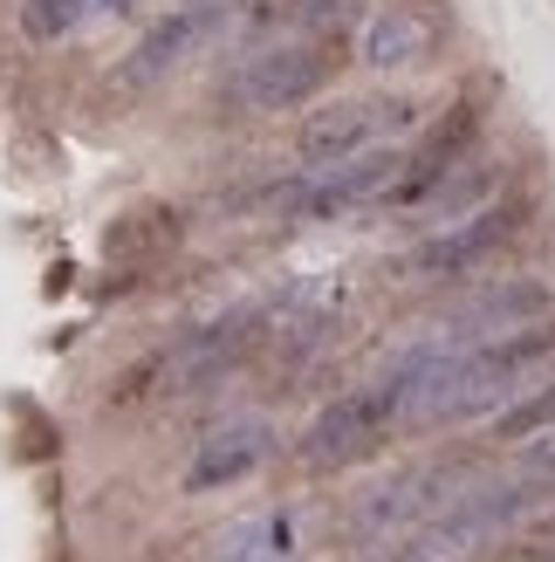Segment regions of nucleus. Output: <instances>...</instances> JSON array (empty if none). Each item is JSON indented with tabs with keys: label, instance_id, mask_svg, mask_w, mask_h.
Wrapping results in <instances>:
<instances>
[{
	"label": "nucleus",
	"instance_id": "obj_1",
	"mask_svg": "<svg viewBox=\"0 0 555 562\" xmlns=\"http://www.w3.org/2000/svg\"><path fill=\"white\" fill-rule=\"evenodd\" d=\"M329 76H337V42H254L240 63H227L213 110L227 124L288 117V110H309L322 97Z\"/></svg>",
	"mask_w": 555,
	"mask_h": 562
},
{
	"label": "nucleus",
	"instance_id": "obj_2",
	"mask_svg": "<svg viewBox=\"0 0 555 562\" xmlns=\"http://www.w3.org/2000/svg\"><path fill=\"white\" fill-rule=\"evenodd\" d=\"M555 371V316L514 329V336H494V344H474L460 357V371L439 398L432 426H474V418H501L514 398H529L535 378Z\"/></svg>",
	"mask_w": 555,
	"mask_h": 562
},
{
	"label": "nucleus",
	"instance_id": "obj_3",
	"mask_svg": "<svg viewBox=\"0 0 555 562\" xmlns=\"http://www.w3.org/2000/svg\"><path fill=\"white\" fill-rule=\"evenodd\" d=\"M474 481H480V467L460 460V453H446V460H411V467L384 473L377 487L356 494L350 528H356V536H371V542H384V536H411V528L432 521L446 501H460Z\"/></svg>",
	"mask_w": 555,
	"mask_h": 562
},
{
	"label": "nucleus",
	"instance_id": "obj_4",
	"mask_svg": "<svg viewBox=\"0 0 555 562\" xmlns=\"http://www.w3.org/2000/svg\"><path fill=\"white\" fill-rule=\"evenodd\" d=\"M261 344H268V316H261V302H247V308H219L213 323L185 329L179 344L158 357V384H165V391H185V398H200V391L227 384Z\"/></svg>",
	"mask_w": 555,
	"mask_h": 562
},
{
	"label": "nucleus",
	"instance_id": "obj_5",
	"mask_svg": "<svg viewBox=\"0 0 555 562\" xmlns=\"http://www.w3.org/2000/svg\"><path fill=\"white\" fill-rule=\"evenodd\" d=\"M392 432H398L392 405L377 398V384H364V391H343V398H329V405L309 418V426H302L295 460L309 467V473H343V467H364Z\"/></svg>",
	"mask_w": 555,
	"mask_h": 562
},
{
	"label": "nucleus",
	"instance_id": "obj_6",
	"mask_svg": "<svg viewBox=\"0 0 555 562\" xmlns=\"http://www.w3.org/2000/svg\"><path fill=\"white\" fill-rule=\"evenodd\" d=\"M411 124L405 97H343V103H316L309 117L295 124V151L302 165H337L356 151H377Z\"/></svg>",
	"mask_w": 555,
	"mask_h": 562
},
{
	"label": "nucleus",
	"instance_id": "obj_7",
	"mask_svg": "<svg viewBox=\"0 0 555 562\" xmlns=\"http://www.w3.org/2000/svg\"><path fill=\"white\" fill-rule=\"evenodd\" d=\"M514 234H521V200H487L480 213L432 227V234L405 255V268L419 274V281H466V274H480L494 255H501Z\"/></svg>",
	"mask_w": 555,
	"mask_h": 562
},
{
	"label": "nucleus",
	"instance_id": "obj_8",
	"mask_svg": "<svg viewBox=\"0 0 555 562\" xmlns=\"http://www.w3.org/2000/svg\"><path fill=\"white\" fill-rule=\"evenodd\" d=\"M274 460V426L254 412H240V418H219L213 432L192 439V453L179 467V487L200 501V494H227V487H247L254 473Z\"/></svg>",
	"mask_w": 555,
	"mask_h": 562
},
{
	"label": "nucleus",
	"instance_id": "obj_9",
	"mask_svg": "<svg viewBox=\"0 0 555 562\" xmlns=\"http://www.w3.org/2000/svg\"><path fill=\"white\" fill-rule=\"evenodd\" d=\"M542 316H555V289H548L542 274H514V281H487V289H474L439 329L460 336V344L474 350V344L514 336V329H529V323H542Z\"/></svg>",
	"mask_w": 555,
	"mask_h": 562
},
{
	"label": "nucleus",
	"instance_id": "obj_10",
	"mask_svg": "<svg viewBox=\"0 0 555 562\" xmlns=\"http://www.w3.org/2000/svg\"><path fill=\"white\" fill-rule=\"evenodd\" d=\"M219 21H227V8L219 0H185V8H165L145 35L131 42V55H124V82L131 90H145V82H158V76H172L179 63H192L213 35H219Z\"/></svg>",
	"mask_w": 555,
	"mask_h": 562
},
{
	"label": "nucleus",
	"instance_id": "obj_11",
	"mask_svg": "<svg viewBox=\"0 0 555 562\" xmlns=\"http://www.w3.org/2000/svg\"><path fill=\"white\" fill-rule=\"evenodd\" d=\"M474 137H480V103H474V97H460L446 117H439V124L419 137V151L405 158V172H398V186H392V206H426L432 192L466 165Z\"/></svg>",
	"mask_w": 555,
	"mask_h": 562
},
{
	"label": "nucleus",
	"instance_id": "obj_12",
	"mask_svg": "<svg viewBox=\"0 0 555 562\" xmlns=\"http://www.w3.org/2000/svg\"><path fill=\"white\" fill-rule=\"evenodd\" d=\"M364 14L371 0H261L247 14V35L254 42H343Z\"/></svg>",
	"mask_w": 555,
	"mask_h": 562
},
{
	"label": "nucleus",
	"instance_id": "obj_13",
	"mask_svg": "<svg viewBox=\"0 0 555 562\" xmlns=\"http://www.w3.org/2000/svg\"><path fill=\"white\" fill-rule=\"evenodd\" d=\"M432 55V27L419 21V8H371L356 21V63L392 76V69H419Z\"/></svg>",
	"mask_w": 555,
	"mask_h": 562
},
{
	"label": "nucleus",
	"instance_id": "obj_14",
	"mask_svg": "<svg viewBox=\"0 0 555 562\" xmlns=\"http://www.w3.org/2000/svg\"><path fill=\"white\" fill-rule=\"evenodd\" d=\"M295 549H302L295 508H261L213 542V562H295Z\"/></svg>",
	"mask_w": 555,
	"mask_h": 562
},
{
	"label": "nucleus",
	"instance_id": "obj_15",
	"mask_svg": "<svg viewBox=\"0 0 555 562\" xmlns=\"http://www.w3.org/2000/svg\"><path fill=\"white\" fill-rule=\"evenodd\" d=\"M110 8H117V0H21V35L27 42H63Z\"/></svg>",
	"mask_w": 555,
	"mask_h": 562
},
{
	"label": "nucleus",
	"instance_id": "obj_16",
	"mask_svg": "<svg viewBox=\"0 0 555 562\" xmlns=\"http://www.w3.org/2000/svg\"><path fill=\"white\" fill-rule=\"evenodd\" d=\"M555 426V378H542L529 398H514L501 418H487V432L501 439V446H521V439H535V432H548Z\"/></svg>",
	"mask_w": 555,
	"mask_h": 562
},
{
	"label": "nucleus",
	"instance_id": "obj_17",
	"mask_svg": "<svg viewBox=\"0 0 555 562\" xmlns=\"http://www.w3.org/2000/svg\"><path fill=\"white\" fill-rule=\"evenodd\" d=\"M521 467H529V473H548V481H555V426L535 432V439H521Z\"/></svg>",
	"mask_w": 555,
	"mask_h": 562
}]
</instances>
